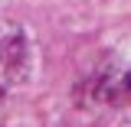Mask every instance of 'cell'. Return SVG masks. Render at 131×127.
<instances>
[{"mask_svg": "<svg viewBox=\"0 0 131 127\" xmlns=\"http://www.w3.org/2000/svg\"><path fill=\"white\" fill-rule=\"evenodd\" d=\"M30 36L13 20H0V95L13 91L30 75Z\"/></svg>", "mask_w": 131, "mask_h": 127, "instance_id": "obj_1", "label": "cell"}, {"mask_svg": "<svg viewBox=\"0 0 131 127\" xmlns=\"http://www.w3.org/2000/svg\"><path fill=\"white\" fill-rule=\"evenodd\" d=\"M125 91L131 95V68H128V75H125Z\"/></svg>", "mask_w": 131, "mask_h": 127, "instance_id": "obj_2", "label": "cell"}]
</instances>
